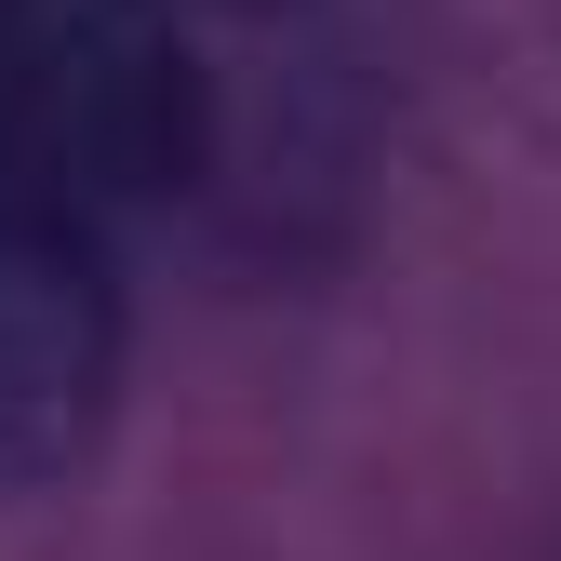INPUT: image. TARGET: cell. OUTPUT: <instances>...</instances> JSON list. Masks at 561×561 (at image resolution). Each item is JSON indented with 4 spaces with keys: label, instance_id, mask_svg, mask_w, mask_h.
<instances>
[{
    "label": "cell",
    "instance_id": "1",
    "mask_svg": "<svg viewBox=\"0 0 561 561\" xmlns=\"http://www.w3.org/2000/svg\"><path fill=\"white\" fill-rule=\"evenodd\" d=\"M121 401V267L107 201L0 121V495H41L94 455Z\"/></svg>",
    "mask_w": 561,
    "mask_h": 561
}]
</instances>
